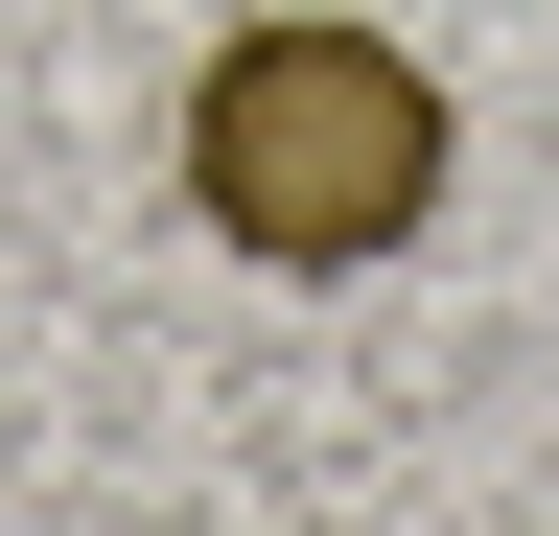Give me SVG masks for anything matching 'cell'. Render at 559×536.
<instances>
[{
	"label": "cell",
	"instance_id": "cell-1",
	"mask_svg": "<svg viewBox=\"0 0 559 536\" xmlns=\"http://www.w3.org/2000/svg\"><path fill=\"white\" fill-rule=\"evenodd\" d=\"M187 211L257 257V281H373V257L443 211V164H466V117L443 71H419L396 24H326V0H280V24H234L187 71Z\"/></svg>",
	"mask_w": 559,
	"mask_h": 536
}]
</instances>
